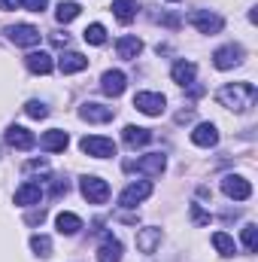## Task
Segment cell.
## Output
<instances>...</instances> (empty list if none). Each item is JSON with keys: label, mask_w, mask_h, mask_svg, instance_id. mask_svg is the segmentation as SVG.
<instances>
[{"label": "cell", "mask_w": 258, "mask_h": 262, "mask_svg": "<svg viewBox=\"0 0 258 262\" xmlns=\"http://www.w3.org/2000/svg\"><path fill=\"white\" fill-rule=\"evenodd\" d=\"M216 98H219L222 107H228V110H234V113H246V110L255 104L258 89L252 82H228V85L219 89Z\"/></svg>", "instance_id": "cell-1"}, {"label": "cell", "mask_w": 258, "mask_h": 262, "mask_svg": "<svg viewBox=\"0 0 258 262\" xmlns=\"http://www.w3.org/2000/svg\"><path fill=\"white\" fill-rule=\"evenodd\" d=\"M79 189H82V198L88 204H107L110 201V183L100 180V177H94V174H85L79 180Z\"/></svg>", "instance_id": "cell-2"}, {"label": "cell", "mask_w": 258, "mask_h": 262, "mask_svg": "<svg viewBox=\"0 0 258 262\" xmlns=\"http://www.w3.org/2000/svg\"><path fill=\"white\" fill-rule=\"evenodd\" d=\"M167 168V159L161 152H149L137 162H125V171H137V174H146V177H161Z\"/></svg>", "instance_id": "cell-3"}, {"label": "cell", "mask_w": 258, "mask_h": 262, "mask_svg": "<svg viewBox=\"0 0 258 262\" xmlns=\"http://www.w3.org/2000/svg\"><path fill=\"white\" fill-rule=\"evenodd\" d=\"M189 21H192L200 34H219L225 28V18L219 12H213V9H192L189 12Z\"/></svg>", "instance_id": "cell-4"}, {"label": "cell", "mask_w": 258, "mask_h": 262, "mask_svg": "<svg viewBox=\"0 0 258 262\" xmlns=\"http://www.w3.org/2000/svg\"><path fill=\"white\" fill-rule=\"evenodd\" d=\"M134 107L146 116H161L167 110V98L161 92H137L134 95Z\"/></svg>", "instance_id": "cell-5"}, {"label": "cell", "mask_w": 258, "mask_h": 262, "mask_svg": "<svg viewBox=\"0 0 258 262\" xmlns=\"http://www.w3.org/2000/svg\"><path fill=\"white\" fill-rule=\"evenodd\" d=\"M79 146H82L85 156H94V159H110V156H116V143H113L110 137H100V134H88V137H82Z\"/></svg>", "instance_id": "cell-6"}, {"label": "cell", "mask_w": 258, "mask_h": 262, "mask_svg": "<svg viewBox=\"0 0 258 262\" xmlns=\"http://www.w3.org/2000/svg\"><path fill=\"white\" fill-rule=\"evenodd\" d=\"M243 58H246V52H243L240 43H228V46H219L213 52V64L219 67V70H231V67L243 64Z\"/></svg>", "instance_id": "cell-7"}, {"label": "cell", "mask_w": 258, "mask_h": 262, "mask_svg": "<svg viewBox=\"0 0 258 262\" xmlns=\"http://www.w3.org/2000/svg\"><path fill=\"white\" fill-rule=\"evenodd\" d=\"M152 195V183L149 180H137V183H128L125 189H122V195H119V207H137V204H143L146 198Z\"/></svg>", "instance_id": "cell-8"}, {"label": "cell", "mask_w": 258, "mask_h": 262, "mask_svg": "<svg viewBox=\"0 0 258 262\" xmlns=\"http://www.w3.org/2000/svg\"><path fill=\"white\" fill-rule=\"evenodd\" d=\"M6 37H9V43H15V46H37V43H40V28H34V25H28V21L9 25V28H6Z\"/></svg>", "instance_id": "cell-9"}, {"label": "cell", "mask_w": 258, "mask_h": 262, "mask_svg": "<svg viewBox=\"0 0 258 262\" xmlns=\"http://www.w3.org/2000/svg\"><path fill=\"white\" fill-rule=\"evenodd\" d=\"M222 192L228 198H234V201H246V198L252 195V183L246 177H240V174H228L222 180Z\"/></svg>", "instance_id": "cell-10"}, {"label": "cell", "mask_w": 258, "mask_h": 262, "mask_svg": "<svg viewBox=\"0 0 258 262\" xmlns=\"http://www.w3.org/2000/svg\"><path fill=\"white\" fill-rule=\"evenodd\" d=\"M113 116H116V110H113V107H104V104H97V101H85V104L79 107V119L94 122V125H104V122H110Z\"/></svg>", "instance_id": "cell-11"}, {"label": "cell", "mask_w": 258, "mask_h": 262, "mask_svg": "<svg viewBox=\"0 0 258 262\" xmlns=\"http://www.w3.org/2000/svg\"><path fill=\"white\" fill-rule=\"evenodd\" d=\"M125 89H128V76H125L122 70H107V73L100 76V92H104V95L119 98V95H125Z\"/></svg>", "instance_id": "cell-12"}, {"label": "cell", "mask_w": 258, "mask_h": 262, "mask_svg": "<svg viewBox=\"0 0 258 262\" xmlns=\"http://www.w3.org/2000/svg\"><path fill=\"white\" fill-rule=\"evenodd\" d=\"M3 137H6V143H9L12 149H34V146H37V137L24 128V125H9Z\"/></svg>", "instance_id": "cell-13"}, {"label": "cell", "mask_w": 258, "mask_h": 262, "mask_svg": "<svg viewBox=\"0 0 258 262\" xmlns=\"http://www.w3.org/2000/svg\"><path fill=\"white\" fill-rule=\"evenodd\" d=\"M40 201H43V186L34 183V180L21 183V186L15 189V204H18V207H34V204H40Z\"/></svg>", "instance_id": "cell-14"}, {"label": "cell", "mask_w": 258, "mask_h": 262, "mask_svg": "<svg viewBox=\"0 0 258 262\" xmlns=\"http://www.w3.org/2000/svg\"><path fill=\"white\" fill-rule=\"evenodd\" d=\"M161 229H155V226H146V229H140L137 232V250L140 253H155L158 247H161Z\"/></svg>", "instance_id": "cell-15"}, {"label": "cell", "mask_w": 258, "mask_h": 262, "mask_svg": "<svg viewBox=\"0 0 258 262\" xmlns=\"http://www.w3.org/2000/svg\"><path fill=\"white\" fill-rule=\"evenodd\" d=\"M192 143L194 146H203V149L216 146V143H219V128H216L213 122H197L194 131H192Z\"/></svg>", "instance_id": "cell-16"}, {"label": "cell", "mask_w": 258, "mask_h": 262, "mask_svg": "<svg viewBox=\"0 0 258 262\" xmlns=\"http://www.w3.org/2000/svg\"><path fill=\"white\" fill-rule=\"evenodd\" d=\"M40 146H43L46 152H64L67 146H70V134L61 131V128H52L40 137Z\"/></svg>", "instance_id": "cell-17"}, {"label": "cell", "mask_w": 258, "mask_h": 262, "mask_svg": "<svg viewBox=\"0 0 258 262\" xmlns=\"http://www.w3.org/2000/svg\"><path fill=\"white\" fill-rule=\"evenodd\" d=\"M97 262H122V241L113 235H104L97 247Z\"/></svg>", "instance_id": "cell-18"}, {"label": "cell", "mask_w": 258, "mask_h": 262, "mask_svg": "<svg viewBox=\"0 0 258 262\" xmlns=\"http://www.w3.org/2000/svg\"><path fill=\"white\" fill-rule=\"evenodd\" d=\"M24 67H28L31 73L46 76V73H52V70H55V61H52V55H49V52H31V55H24Z\"/></svg>", "instance_id": "cell-19"}, {"label": "cell", "mask_w": 258, "mask_h": 262, "mask_svg": "<svg viewBox=\"0 0 258 262\" xmlns=\"http://www.w3.org/2000/svg\"><path fill=\"white\" fill-rule=\"evenodd\" d=\"M170 76H173V82H176V85L189 89V85H194L197 67H194V61H176V64H173V70H170Z\"/></svg>", "instance_id": "cell-20"}, {"label": "cell", "mask_w": 258, "mask_h": 262, "mask_svg": "<svg viewBox=\"0 0 258 262\" xmlns=\"http://www.w3.org/2000/svg\"><path fill=\"white\" fill-rule=\"evenodd\" d=\"M116 52H119V58L134 61V58L143 52V40H140V37H119V40H116Z\"/></svg>", "instance_id": "cell-21"}, {"label": "cell", "mask_w": 258, "mask_h": 262, "mask_svg": "<svg viewBox=\"0 0 258 262\" xmlns=\"http://www.w3.org/2000/svg\"><path fill=\"white\" fill-rule=\"evenodd\" d=\"M122 140L128 143L131 149H137V146L152 143V131H149V128H140V125H125V131H122Z\"/></svg>", "instance_id": "cell-22"}, {"label": "cell", "mask_w": 258, "mask_h": 262, "mask_svg": "<svg viewBox=\"0 0 258 262\" xmlns=\"http://www.w3.org/2000/svg\"><path fill=\"white\" fill-rule=\"evenodd\" d=\"M88 67V58L82 55V52H64L61 58H58V70L61 73H79V70H85Z\"/></svg>", "instance_id": "cell-23"}, {"label": "cell", "mask_w": 258, "mask_h": 262, "mask_svg": "<svg viewBox=\"0 0 258 262\" xmlns=\"http://www.w3.org/2000/svg\"><path fill=\"white\" fill-rule=\"evenodd\" d=\"M55 226H58L61 235H76V232L82 229V220H79L76 213H70V210H61V213L55 216Z\"/></svg>", "instance_id": "cell-24"}, {"label": "cell", "mask_w": 258, "mask_h": 262, "mask_svg": "<svg viewBox=\"0 0 258 262\" xmlns=\"http://www.w3.org/2000/svg\"><path fill=\"white\" fill-rule=\"evenodd\" d=\"M113 15L122 21V25H131L134 15H137V0H113Z\"/></svg>", "instance_id": "cell-25"}, {"label": "cell", "mask_w": 258, "mask_h": 262, "mask_svg": "<svg viewBox=\"0 0 258 262\" xmlns=\"http://www.w3.org/2000/svg\"><path fill=\"white\" fill-rule=\"evenodd\" d=\"M213 247H216V250H219V256H225V259H231V256L237 253L234 238H231V235H225V232H213Z\"/></svg>", "instance_id": "cell-26"}, {"label": "cell", "mask_w": 258, "mask_h": 262, "mask_svg": "<svg viewBox=\"0 0 258 262\" xmlns=\"http://www.w3.org/2000/svg\"><path fill=\"white\" fill-rule=\"evenodd\" d=\"M79 12H82V6L79 3H73V0H61L58 3V9H55V18L67 25V21H73V18H79Z\"/></svg>", "instance_id": "cell-27"}, {"label": "cell", "mask_w": 258, "mask_h": 262, "mask_svg": "<svg viewBox=\"0 0 258 262\" xmlns=\"http://www.w3.org/2000/svg\"><path fill=\"white\" fill-rule=\"evenodd\" d=\"M82 37H85V43H91V46H104V43H107V28H104L100 21H94V25H88V28L82 31Z\"/></svg>", "instance_id": "cell-28"}, {"label": "cell", "mask_w": 258, "mask_h": 262, "mask_svg": "<svg viewBox=\"0 0 258 262\" xmlns=\"http://www.w3.org/2000/svg\"><path fill=\"white\" fill-rule=\"evenodd\" d=\"M31 250H34L40 259H49V256H52V238H49V235H34V238H31Z\"/></svg>", "instance_id": "cell-29"}, {"label": "cell", "mask_w": 258, "mask_h": 262, "mask_svg": "<svg viewBox=\"0 0 258 262\" xmlns=\"http://www.w3.org/2000/svg\"><path fill=\"white\" fill-rule=\"evenodd\" d=\"M243 247H246L249 253L258 250V226L255 223H246V226H243Z\"/></svg>", "instance_id": "cell-30"}, {"label": "cell", "mask_w": 258, "mask_h": 262, "mask_svg": "<svg viewBox=\"0 0 258 262\" xmlns=\"http://www.w3.org/2000/svg\"><path fill=\"white\" fill-rule=\"evenodd\" d=\"M24 113H28L31 119H46V116H49V107H46L43 101H28V104H24Z\"/></svg>", "instance_id": "cell-31"}, {"label": "cell", "mask_w": 258, "mask_h": 262, "mask_svg": "<svg viewBox=\"0 0 258 262\" xmlns=\"http://www.w3.org/2000/svg\"><path fill=\"white\" fill-rule=\"evenodd\" d=\"M18 6H24L28 12H43L49 6V0H18Z\"/></svg>", "instance_id": "cell-32"}, {"label": "cell", "mask_w": 258, "mask_h": 262, "mask_svg": "<svg viewBox=\"0 0 258 262\" xmlns=\"http://www.w3.org/2000/svg\"><path fill=\"white\" fill-rule=\"evenodd\" d=\"M192 220L197 223V226H210V213H203L200 204H192Z\"/></svg>", "instance_id": "cell-33"}, {"label": "cell", "mask_w": 258, "mask_h": 262, "mask_svg": "<svg viewBox=\"0 0 258 262\" xmlns=\"http://www.w3.org/2000/svg\"><path fill=\"white\" fill-rule=\"evenodd\" d=\"M49 165H46V159H34V162H28L24 165V171H46Z\"/></svg>", "instance_id": "cell-34"}, {"label": "cell", "mask_w": 258, "mask_h": 262, "mask_svg": "<svg viewBox=\"0 0 258 262\" xmlns=\"http://www.w3.org/2000/svg\"><path fill=\"white\" fill-rule=\"evenodd\" d=\"M67 189H70V183H67V180H55V186H52V195H67Z\"/></svg>", "instance_id": "cell-35"}, {"label": "cell", "mask_w": 258, "mask_h": 262, "mask_svg": "<svg viewBox=\"0 0 258 262\" xmlns=\"http://www.w3.org/2000/svg\"><path fill=\"white\" fill-rule=\"evenodd\" d=\"M52 43H55V46H67L70 37H67V34H52Z\"/></svg>", "instance_id": "cell-36"}, {"label": "cell", "mask_w": 258, "mask_h": 262, "mask_svg": "<svg viewBox=\"0 0 258 262\" xmlns=\"http://www.w3.org/2000/svg\"><path fill=\"white\" fill-rule=\"evenodd\" d=\"M18 6V0H0V9H15Z\"/></svg>", "instance_id": "cell-37"}, {"label": "cell", "mask_w": 258, "mask_h": 262, "mask_svg": "<svg viewBox=\"0 0 258 262\" xmlns=\"http://www.w3.org/2000/svg\"><path fill=\"white\" fill-rule=\"evenodd\" d=\"M170 3H176V0H170Z\"/></svg>", "instance_id": "cell-38"}]
</instances>
